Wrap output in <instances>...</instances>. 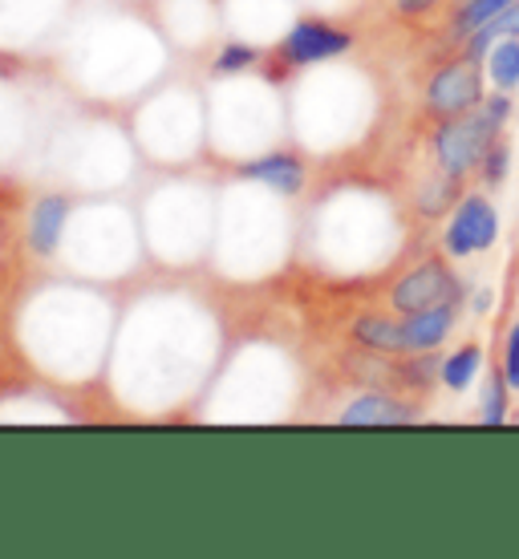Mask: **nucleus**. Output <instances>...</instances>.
<instances>
[{"mask_svg": "<svg viewBox=\"0 0 519 559\" xmlns=\"http://www.w3.org/2000/svg\"><path fill=\"white\" fill-rule=\"evenodd\" d=\"M495 134H504V130L495 127L483 110L443 118V122H438V130H435L438 170H447V175H455V179L479 175L483 158H487V151H492Z\"/></svg>", "mask_w": 519, "mask_h": 559, "instance_id": "nucleus-1", "label": "nucleus"}, {"mask_svg": "<svg viewBox=\"0 0 519 559\" xmlns=\"http://www.w3.org/2000/svg\"><path fill=\"white\" fill-rule=\"evenodd\" d=\"M463 293H467L463 276L447 260H426V264L410 267L406 276L393 284L390 305L393 312L410 317V312H426V308H438V305H463Z\"/></svg>", "mask_w": 519, "mask_h": 559, "instance_id": "nucleus-2", "label": "nucleus"}, {"mask_svg": "<svg viewBox=\"0 0 519 559\" xmlns=\"http://www.w3.org/2000/svg\"><path fill=\"white\" fill-rule=\"evenodd\" d=\"M483 61H471V57H459L426 82V110L435 118H455V114H471L483 106V73H479Z\"/></svg>", "mask_w": 519, "mask_h": 559, "instance_id": "nucleus-3", "label": "nucleus"}, {"mask_svg": "<svg viewBox=\"0 0 519 559\" xmlns=\"http://www.w3.org/2000/svg\"><path fill=\"white\" fill-rule=\"evenodd\" d=\"M499 239V215H495V203L487 195H463L459 207L450 215L447 236H443V248L455 260H467V255H479L495 248Z\"/></svg>", "mask_w": 519, "mask_h": 559, "instance_id": "nucleus-4", "label": "nucleus"}, {"mask_svg": "<svg viewBox=\"0 0 519 559\" xmlns=\"http://www.w3.org/2000/svg\"><path fill=\"white\" fill-rule=\"evenodd\" d=\"M350 49H353L350 28H338L329 25V21H317V16L296 21L281 41V57L288 66H321V61H333V57L350 53Z\"/></svg>", "mask_w": 519, "mask_h": 559, "instance_id": "nucleus-5", "label": "nucleus"}, {"mask_svg": "<svg viewBox=\"0 0 519 559\" xmlns=\"http://www.w3.org/2000/svg\"><path fill=\"white\" fill-rule=\"evenodd\" d=\"M459 324V305H438L426 312L402 317V345L406 353H435Z\"/></svg>", "mask_w": 519, "mask_h": 559, "instance_id": "nucleus-6", "label": "nucleus"}, {"mask_svg": "<svg viewBox=\"0 0 519 559\" xmlns=\"http://www.w3.org/2000/svg\"><path fill=\"white\" fill-rule=\"evenodd\" d=\"M418 418V409L390 397V393H362L341 409V426H406Z\"/></svg>", "mask_w": 519, "mask_h": 559, "instance_id": "nucleus-7", "label": "nucleus"}, {"mask_svg": "<svg viewBox=\"0 0 519 559\" xmlns=\"http://www.w3.org/2000/svg\"><path fill=\"white\" fill-rule=\"evenodd\" d=\"M66 219H70V199L66 195H45L42 203H33V215H28V252L54 255L57 243H61V231H66Z\"/></svg>", "mask_w": 519, "mask_h": 559, "instance_id": "nucleus-8", "label": "nucleus"}, {"mask_svg": "<svg viewBox=\"0 0 519 559\" xmlns=\"http://www.w3.org/2000/svg\"><path fill=\"white\" fill-rule=\"evenodd\" d=\"M244 175L256 182H264L268 191H276V195H300V191H305V163L288 151L252 158V163L244 167Z\"/></svg>", "mask_w": 519, "mask_h": 559, "instance_id": "nucleus-9", "label": "nucleus"}, {"mask_svg": "<svg viewBox=\"0 0 519 559\" xmlns=\"http://www.w3.org/2000/svg\"><path fill=\"white\" fill-rule=\"evenodd\" d=\"M504 37H519V0H516V4H507V9L495 16L492 25H483L479 33H471V37H467L463 57H471V61H487L492 45L504 41Z\"/></svg>", "mask_w": 519, "mask_h": 559, "instance_id": "nucleus-10", "label": "nucleus"}, {"mask_svg": "<svg viewBox=\"0 0 519 559\" xmlns=\"http://www.w3.org/2000/svg\"><path fill=\"white\" fill-rule=\"evenodd\" d=\"M353 341L374 353H406V345H402V321H390V317H362V321L353 324Z\"/></svg>", "mask_w": 519, "mask_h": 559, "instance_id": "nucleus-11", "label": "nucleus"}, {"mask_svg": "<svg viewBox=\"0 0 519 559\" xmlns=\"http://www.w3.org/2000/svg\"><path fill=\"white\" fill-rule=\"evenodd\" d=\"M487 78H492L495 90H519V37H504V41L492 45V53H487Z\"/></svg>", "mask_w": 519, "mask_h": 559, "instance_id": "nucleus-12", "label": "nucleus"}, {"mask_svg": "<svg viewBox=\"0 0 519 559\" xmlns=\"http://www.w3.org/2000/svg\"><path fill=\"white\" fill-rule=\"evenodd\" d=\"M479 369H483V349L479 345H463V349H455L443 361V385L450 393H463L471 390V381L479 378Z\"/></svg>", "mask_w": 519, "mask_h": 559, "instance_id": "nucleus-13", "label": "nucleus"}, {"mask_svg": "<svg viewBox=\"0 0 519 559\" xmlns=\"http://www.w3.org/2000/svg\"><path fill=\"white\" fill-rule=\"evenodd\" d=\"M507 4H516V0H463V4L455 9V21H450L455 37H463V41H467L471 33H479L483 25H492Z\"/></svg>", "mask_w": 519, "mask_h": 559, "instance_id": "nucleus-14", "label": "nucleus"}, {"mask_svg": "<svg viewBox=\"0 0 519 559\" xmlns=\"http://www.w3.org/2000/svg\"><path fill=\"white\" fill-rule=\"evenodd\" d=\"M507 414H511V381H507L504 365L495 369L487 385H483V406H479V418L487 421V426H504Z\"/></svg>", "mask_w": 519, "mask_h": 559, "instance_id": "nucleus-15", "label": "nucleus"}, {"mask_svg": "<svg viewBox=\"0 0 519 559\" xmlns=\"http://www.w3.org/2000/svg\"><path fill=\"white\" fill-rule=\"evenodd\" d=\"M507 170H511V142H507V134H495L492 151H487V158H483L479 175H483V182L495 191V187H504Z\"/></svg>", "mask_w": 519, "mask_h": 559, "instance_id": "nucleus-16", "label": "nucleus"}, {"mask_svg": "<svg viewBox=\"0 0 519 559\" xmlns=\"http://www.w3.org/2000/svg\"><path fill=\"white\" fill-rule=\"evenodd\" d=\"M256 57H260V53H256L252 45L227 41L224 49L215 53V66H211V70H215V73H244L248 66H256Z\"/></svg>", "mask_w": 519, "mask_h": 559, "instance_id": "nucleus-17", "label": "nucleus"}, {"mask_svg": "<svg viewBox=\"0 0 519 559\" xmlns=\"http://www.w3.org/2000/svg\"><path fill=\"white\" fill-rule=\"evenodd\" d=\"M479 110L487 114V118H492L495 127L504 130L507 122H511V114H516V106H511V94H504V90H495L492 98H483V106H479Z\"/></svg>", "mask_w": 519, "mask_h": 559, "instance_id": "nucleus-18", "label": "nucleus"}, {"mask_svg": "<svg viewBox=\"0 0 519 559\" xmlns=\"http://www.w3.org/2000/svg\"><path fill=\"white\" fill-rule=\"evenodd\" d=\"M504 373L511 381V390H519V321L511 324V333H507V345H504Z\"/></svg>", "mask_w": 519, "mask_h": 559, "instance_id": "nucleus-19", "label": "nucleus"}, {"mask_svg": "<svg viewBox=\"0 0 519 559\" xmlns=\"http://www.w3.org/2000/svg\"><path fill=\"white\" fill-rule=\"evenodd\" d=\"M443 0H393V9L402 16H422V13H430V9H438Z\"/></svg>", "mask_w": 519, "mask_h": 559, "instance_id": "nucleus-20", "label": "nucleus"}]
</instances>
